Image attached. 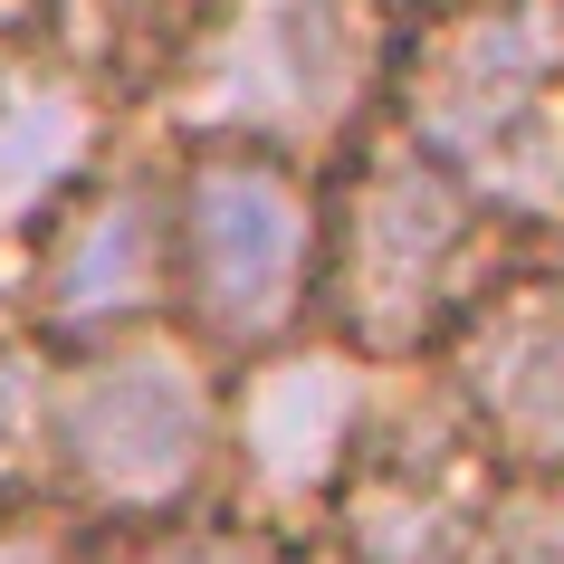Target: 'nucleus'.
Segmentation results:
<instances>
[{
	"label": "nucleus",
	"instance_id": "f03ea898",
	"mask_svg": "<svg viewBox=\"0 0 564 564\" xmlns=\"http://www.w3.org/2000/svg\"><path fill=\"white\" fill-rule=\"evenodd\" d=\"M517 239L564 220V0H441L392 30L383 116Z\"/></svg>",
	"mask_w": 564,
	"mask_h": 564
},
{
	"label": "nucleus",
	"instance_id": "7ed1b4c3",
	"mask_svg": "<svg viewBox=\"0 0 564 564\" xmlns=\"http://www.w3.org/2000/svg\"><path fill=\"white\" fill-rule=\"evenodd\" d=\"M392 20L373 0H210L144 124L163 144H259L326 173L383 116Z\"/></svg>",
	"mask_w": 564,
	"mask_h": 564
},
{
	"label": "nucleus",
	"instance_id": "ddd939ff",
	"mask_svg": "<svg viewBox=\"0 0 564 564\" xmlns=\"http://www.w3.org/2000/svg\"><path fill=\"white\" fill-rule=\"evenodd\" d=\"M0 564H116V527L30 488V498H0Z\"/></svg>",
	"mask_w": 564,
	"mask_h": 564
},
{
	"label": "nucleus",
	"instance_id": "9d476101",
	"mask_svg": "<svg viewBox=\"0 0 564 564\" xmlns=\"http://www.w3.org/2000/svg\"><path fill=\"white\" fill-rule=\"evenodd\" d=\"M116 134H124V106L87 67H67L58 48L0 58V239L39 230L116 153Z\"/></svg>",
	"mask_w": 564,
	"mask_h": 564
},
{
	"label": "nucleus",
	"instance_id": "dca6fc26",
	"mask_svg": "<svg viewBox=\"0 0 564 564\" xmlns=\"http://www.w3.org/2000/svg\"><path fill=\"white\" fill-rule=\"evenodd\" d=\"M306 564H335V555H316V545H306Z\"/></svg>",
	"mask_w": 564,
	"mask_h": 564
},
{
	"label": "nucleus",
	"instance_id": "2eb2a0df",
	"mask_svg": "<svg viewBox=\"0 0 564 564\" xmlns=\"http://www.w3.org/2000/svg\"><path fill=\"white\" fill-rule=\"evenodd\" d=\"M373 10H383L392 30H402V20H412V10H441V0H373Z\"/></svg>",
	"mask_w": 564,
	"mask_h": 564
},
{
	"label": "nucleus",
	"instance_id": "6e6552de",
	"mask_svg": "<svg viewBox=\"0 0 564 564\" xmlns=\"http://www.w3.org/2000/svg\"><path fill=\"white\" fill-rule=\"evenodd\" d=\"M20 326L48 355L106 345L134 326H173V173L153 153H106L48 220H39V259L20 288Z\"/></svg>",
	"mask_w": 564,
	"mask_h": 564
},
{
	"label": "nucleus",
	"instance_id": "423d86ee",
	"mask_svg": "<svg viewBox=\"0 0 564 564\" xmlns=\"http://www.w3.org/2000/svg\"><path fill=\"white\" fill-rule=\"evenodd\" d=\"M498 488H507V469L478 441L449 373L441 364H402V373L373 383L355 469L326 498L306 545L335 564H478Z\"/></svg>",
	"mask_w": 564,
	"mask_h": 564
},
{
	"label": "nucleus",
	"instance_id": "f8f14e48",
	"mask_svg": "<svg viewBox=\"0 0 564 564\" xmlns=\"http://www.w3.org/2000/svg\"><path fill=\"white\" fill-rule=\"evenodd\" d=\"M48 345L30 326H0V498L48 488Z\"/></svg>",
	"mask_w": 564,
	"mask_h": 564
},
{
	"label": "nucleus",
	"instance_id": "20e7f679",
	"mask_svg": "<svg viewBox=\"0 0 564 564\" xmlns=\"http://www.w3.org/2000/svg\"><path fill=\"white\" fill-rule=\"evenodd\" d=\"M220 392L230 364H210L182 326H134L48 364V498L96 527H163L220 498Z\"/></svg>",
	"mask_w": 564,
	"mask_h": 564
},
{
	"label": "nucleus",
	"instance_id": "9b49d317",
	"mask_svg": "<svg viewBox=\"0 0 564 564\" xmlns=\"http://www.w3.org/2000/svg\"><path fill=\"white\" fill-rule=\"evenodd\" d=\"M116 564H306V545L210 498V507H192V517H163V527L116 535Z\"/></svg>",
	"mask_w": 564,
	"mask_h": 564
},
{
	"label": "nucleus",
	"instance_id": "39448f33",
	"mask_svg": "<svg viewBox=\"0 0 564 564\" xmlns=\"http://www.w3.org/2000/svg\"><path fill=\"white\" fill-rule=\"evenodd\" d=\"M173 173V326L210 364L316 335L326 173L259 144H163Z\"/></svg>",
	"mask_w": 564,
	"mask_h": 564
},
{
	"label": "nucleus",
	"instance_id": "f257e3e1",
	"mask_svg": "<svg viewBox=\"0 0 564 564\" xmlns=\"http://www.w3.org/2000/svg\"><path fill=\"white\" fill-rule=\"evenodd\" d=\"M535 239H517L488 202L412 153L392 124H364L326 163V259H316V335L345 355L383 364H441L469 316L527 278Z\"/></svg>",
	"mask_w": 564,
	"mask_h": 564
},
{
	"label": "nucleus",
	"instance_id": "1a4fd4ad",
	"mask_svg": "<svg viewBox=\"0 0 564 564\" xmlns=\"http://www.w3.org/2000/svg\"><path fill=\"white\" fill-rule=\"evenodd\" d=\"M441 373L469 402L478 441L498 449V469L564 498V278L527 259V278H507L469 316Z\"/></svg>",
	"mask_w": 564,
	"mask_h": 564
},
{
	"label": "nucleus",
	"instance_id": "0eeeda50",
	"mask_svg": "<svg viewBox=\"0 0 564 564\" xmlns=\"http://www.w3.org/2000/svg\"><path fill=\"white\" fill-rule=\"evenodd\" d=\"M373 383H383V364L345 355L335 335H297V345H268V355L230 364V392H220V507L306 545L326 498L355 469Z\"/></svg>",
	"mask_w": 564,
	"mask_h": 564
},
{
	"label": "nucleus",
	"instance_id": "4468645a",
	"mask_svg": "<svg viewBox=\"0 0 564 564\" xmlns=\"http://www.w3.org/2000/svg\"><path fill=\"white\" fill-rule=\"evenodd\" d=\"M478 564H564V498H555V488L507 478V488H498V517H488V545H478Z\"/></svg>",
	"mask_w": 564,
	"mask_h": 564
}]
</instances>
